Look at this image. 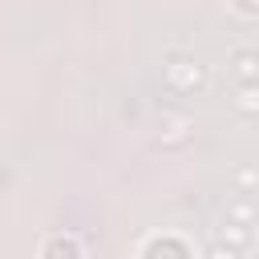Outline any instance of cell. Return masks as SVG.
I'll return each mask as SVG.
<instances>
[{"label":"cell","instance_id":"6da1fadb","mask_svg":"<svg viewBox=\"0 0 259 259\" xmlns=\"http://www.w3.org/2000/svg\"><path fill=\"white\" fill-rule=\"evenodd\" d=\"M166 85L178 89V93H194V89L206 85V69L194 57H170L166 61Z\"/></svg>","mask_w":259,"mask_h":259},{"label":"cell","instance_id":"7a4b0ae2","mask_svg":"<svg viewBox=\"0 0 259 259\" xmlns=\"http://www.w3.org/2000/svg\"><path fill=\"white\" fill-rule=\"evenodd\" d=\"M231 73H235L239 81H259V53L239 49V53L231 57Z\"/></svg>","mask_w":259,"mask_h":259},{"label":"cell","instance_id":"3957f363","mask_svg":"<svg viewBox=\"0 0 259 259\" xmlns=\"http://www.w3.org/2000/svg\"><path fill=\"white\" fill-rule=\"evenodd\" d=\"M231 105H235L239 113H251V117H255V113H259V81H239Z\"/></svg>","mask_w":259,"mask_h":259},{"label":"cell","instance_id":"277c9868","mask_svg":"<svg viewBox=\"0 0 259 259\" xmlns=\"http://www.w3.org/2000/svg\"><path fill=\"white\" fill-rule=\"evenodd\" d=\"M186 130H190L186 117H166L162 121V142L166 146H178V142H186Z\"/></svg>","mask_w":259,"mask_h":259},{"label":"cell","instance_id":"5b68a950","mask_svg":"<svg viewBox=\"0 0 259 259\" xmlns=\"http://www.w3.org/2000/svg\"><path fill=\"white\" fill-rule=\"evenodd\" d=\"M223 243H231V247H247L251 243V231H247V223H235V219H227L223 223Z\"/></svg>","mask_w":259,"mask_h":259},{"label":"cell","instance_id":"8992f818","mask_svg":"<svg viewBox=\"0 0 259 259\" xmlns=\"http://www.w3.org/2000/svg\"><path fill=\"white\" fill-rule=\"evenodd\" d=\"M227 219H235V223H251V219H255V206H251V198H235V202L227 206Z\"/></svg>","mask_w":259,"mask_h":259},{"label":"cell","instance_id":"52a82bcc","mask_svg":"<svg viewBox=\"0 0 259 259\" xmlns=\"http://www.w3.org/2000/svg\"><path fill=\"white\" fill-rule=\"evenodd\" d=\"M206 259H239V247H231V243H214Z\"/></svg>","mask_w":259,"mask_h":259},{"label":"cell","instance_id":"ba28073f","mask_svg":"<svg viewBox=\"0 0 259 259\" xmlns=\"http://www.w3.org/2000/svg\"><path fill=\"white\" fill-rule=\"evenodd\" d=\"M235 178H239V182H243V186H251V182H255V170H239V174H235Z\"/></svg>","mask_w":259,"mask_h":259}]
</instances>
